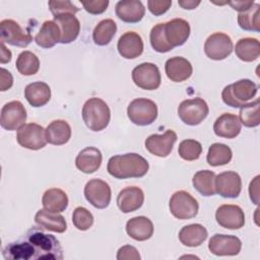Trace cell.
<instances>
[{
	"label": "cell",
	"mask_w": 260,
	"mask_h": 260,
	"mask_svg": "<svg viewBox=\"0 0 260 260\" xmlns=\"http://www.w3.org/2000/svg\"><path fill=\"white\" fill-rule=\"evenodd\" d=\"M3 256L10 260L29 259H63V249L60 242L42 230L32 228L22 239L9 243L3 249Z\"/></svg>",
	"instance_id": "obj_1"
},
{
	"label": "cell",
	"mask_w": 260,
	"mask_h": 260,
	"mask_svg": "<svg viewBox=\"0 0 260 260\" xmlns=\"http://www.w3.org/2000/svg\"><path fill=\"white\" fill-rule=\"evenodd\" d=\"M147 160L138 153H125L112 156L107 166L108 173L116 179L141 178L148 172Z\"/></svg>",
	"instance_id": "obj_2"
},
{
	"label": "cell",
	"mask_w": 260,
	"mask_h": 260,
	"mask_svg": "<svg viewBox=\"0 0 260 260\" xmlns=\"http://www.w3.org/2000/svg\"><path fill=\"white\" fill-rule=\"evenodd\" d=\"M82 119L91 131H102L109 125L111 119L110 108L102 99L90 98L83 105Z\"/></svg>",
	"instance_id": "obj_3"
},
{
	"label": "cell",
	"mask_w": 260,
	"mask_h": 260,
	"mask_svg": "<svg viewBox=\"0 0 260 260\" xmlns=\"http://www.w3.org/2000/svg\"><path fill=\"white\" fill-rule=\"evenodd\" d=\"M258 91V85L250 79H240L226 85L221 92L222 101L232 108H241L252 100Z\"/></svg>",
	"instance_id": "obj_4"
},
{
	"label": "cell",
	"mask_w": 260,
	"mask_h": 260,
	"mask_svg": "<svg viewBox=\"0 0 260 260\" xmlns=\"http://www.w3.org/2000/svg\"><path fill=\"white\" fill-rule=\"evenodd\" d=\"M128 118L138 126H146L153 123L157 117L156 104L148 99H135L127 108Z\"/></svg>",
	"instance_id": "obj_5"
},
{
	"label": "cell",
	"mask_w": 260,
	"mask_h": 260,
	"mask_svg": "<svg viewBox=\"0 0 260 260\" xmlns=\"http://www.w3.org/2000/svg\"><path fill=\"white\" fill-rule=\"evenodd\" d=\"M207 103L201 98L188 99L183 101L178 108V115L183 123L196 126L200 124L208 115Z\"/></svg>",
	"instance_id": "obj_6"
},
{
	"label": "cell",
	"mask_w": 260,
	"mask_h": 260,
	"mask_svg": "<svg viewBox=\"0 0 260 260\" xmlns=\"http://www.w3.org/2000/svg\"><path fill=\"white\" fill-rule=\"evenodd\" d=\"M171 213L179 219H190L197 215L199 205L197 200L186 191L175 192L169 203Z\"/></svg>",
	"instance_id": "obj_7"
},
{
	"label": "cell",
	"mask_w": 260,
	"mask_h": 260,
	"mask_svg": "<svg viewBox=\"0 0 260 260\" xmlns=\"http://www.w3.org/2000/svg\"><path fill=\"white\" fill-rule=\"evenodd\" d=\"M16 140L19 145L31 150L41 149L45 147L48 142L46 129L36 123L23 124L19 127L16 133Z\"/></svg>",
	"instance_id": "obj_8"
},
{
	"label": "cell",
	"mask_w": 260,
	"mask_h": 260,
	"mask_svg": "<svg viewBox=\"0 0 260 260\" xmlns=\"http://www.w3.org/2000/svg\"><path fill=\"white\" fill-rule=\"evenodd\" d=\"M0 41L11 46L24 48L28 46L32 37L28 31H25L13 19H3L0 22Z\"/></svg>",
	"instance_id": "obj_9"
},
{
	"label": "cell",
	"mask_w": 260,
	"mask_h": 260,
	"mask_svg": "<svg viewBox=\"0 0 260 260\" xmlns=\"http://www.w3.org/2000/svg\"><path fill=\"white\" fill-rule=\"evenodd\" d=\"M132 80L138 87L153 90L159 87L161 76L158 67L153 63H141L132 70Z\"/></svg>",
	"instance_id": "obj_10"
},
{
	"label": "cell",
	"mask_w": 260,
	"mask_h": 260,
	"mask_svg": "<svg viewBox=\"0 0 260 260\" xmlns=\"http://www.w3.org/2000/svg\"><path fill=\"white\" fill-rule=\"evenodd\" d=\"M84 196L92 206L104 209L111 202L112 192L107 182L101 179H91L85 184Z\"/></svg>",
	"instance_id": "obj_11"
},
{
	"label": "cell",
	"mask_w": 260,
	"mask_h": 260,
	"mask_svg": "<svg viewBox=\"0 0 260 260\" xmlns=\"http://www.w3.org/2000/svg\"><path fill=\"white\" fill-rule=\"evenodd\" d=\"M204 52L211 60H223L233 52L232 39L226 34L214 32L206 39Z\"/></svg>",
	"instance_id": "obj_12"
},
{
	"label": "cell",
	"mask_w": 260,
	"mask_h": 260,
	"mask_svg": "<svg viewBox=\"0 0 260 260\" xmlns=\"http://www.w3.org/2000/svg\"><path fill=\"white\" fill-rule=\"evenodd\" d=\"M26 121V110L19 101H11L1 109L0 124L8 131H13L21 127Z\"/></svg>",
	"instance_id": "obj_13"
},
{
	"label": "cell",
	"mask_w": 260,
	"mask_h": 260,
	"mask_svg": "<svg viewBox=\"0 0 260 260\" xmlns=\"http://www.w3.org/2000/svg\"><path fill=\"white\" fill-rule=\"evenodd\" d=\"M242 248L241 240L232 235H213L208 242L209 251L216 256H235Z\"/></svg>",
	"instance_id": "obj_14"
},
{
	"label": "cell",
	"mask_w": 260,
	"mask_h": 260,
	"mask_svg": "<svg viewBox=\"0 0 260 260\" xmlns=\"http://www.w3.org/2000/svg\"><path fill=\"white\" fill-rule=\"evenodd\" d=\"M217 223L228 230H239L245 224V214L239 205L222 204L215 212Z\"/></svg>",
	"instance_id": "obj_15"
},
{
	"label": "cell",
	"mask_w": 260,
	"mask_h": 260,
	"mask_svg": "<svg viewBox=\"0 0 260 260\" xmlns=\"http://www.w3.org/2000/svg\"><path fill=\"white\" fill-rule=\"evenodd\" d=\"M215 192L224 198H236L242 190V180L238 173L226 171L215 176Z\"/></svg>",
	"instance_id": "obj_16"
},
{
	"label": "cell",
	"mask_w": 260,
	"mask_h": 260,
	"mask_svg": "<svg viewBox=\"0 0 260 260\" xmlns=\"http://www.w3.org/2000/svg\"><path fill=\"white\" fill-rule=\"evenodd\" d=\"M177 141V134L173 130H167L164 134H151L145 140V148L153 155L168 156Z\"/></svg>",
	"instance_id": "obj_17"
},
{
	"label": "cell",
	"mask_w": 260,
	"mask_h": 260,
	"mask_svg": "<svg viewBox=\"0 0 260 260\" xmlns=\"http://www.w3.org/2000/svg\"><path fill=\"white\" fill-rule=\"evenodd\" d=\"M190 24L183 18H174L165 22L164 34L167 42L173 49L186 43L190 36Z\"/></svg>",
	"instance_id": "obj_18"
},
{
	"label": "cell",
	"mask_w": 260,
	"mask_h": 260,
	"mask_svg": "<svg viewBox=\"0 0 260 260\" xmlns=\"http://www.w3.org/2000/svg\"><path fill=\"white\" fill-rule=\"evenodd\" d=\"M144 201L143 191L136 186H130L122 189L117 197V205L124 213L133 212L139 209Z\"/></svg>",
	"instance_id": "obj_19"
},
{
	"label": "cell",
	"mask_w": 260,
	"mask_h": 260,
	"mask_svg": "<svg viewBox=\"0 0 260 260\" xmlns=\"http://www.w3.org/2000/svg\"><path fill=\"white\" fill-rule=\"evenodd\" d=\"M119 54L125 59H135L143 52V41L135 31L123 34L117 44Z\"/></svg>",
	"instance_id": "obj_20"
},
{
	"label": "cell",
	"mask_w": 260,
	"mask_h": 260,
	"mask_svg": "<svg viewBox=\"0 0 260 260\" xmlns=\"http://www.w3.org/2000/svg\"><path fill=\"white\" fill-rule=\"evenodd\" d=\"M165 71L168 78L174 82H182L190 78L193 72L191 63L184 57H172L167 60Z\"/></svg>",
	"instance_id": "obj_21"
},
{
	"label": "cell",
	"mask_w": 260,
	"mask_h": 260,
	"mask_svg": "<svg viewBox=\"0 0 260 260\" xmlns=\"http://www.w3.org/2000/svg\"><path fill=\"white\" fill-rule=\"evenodd\" d=\"M241 122L238 116L231 113L220 115L213 124L215 135L228 139L236 138L241 132Z\"/></svg>",
	"instance_id": "obj_22"
},
{
	"label": "cell",
	"mask_w": 260,
	"mask_h": 260,
	"mask_svg": "<svg viewBox=\"0 0 260 260\" xmlns=\"http://www.w3.org/2000/svg\"><path fill=\"white\" fill-rule=\"evenodd\" d=\"M103 155L99 148L88 146L83 148L75 158L76 168L84 174H91L98 171L102 165Z\"/></svg>",
	"instance_id": "obj_23"
},
{
	"label": "cell",
	"mask_w": 260,
	"mask_h": 260,
	"mask_svg": "<svg viewBox=\"0 0 260 260\" xmlns=\"http://www.w3.org/2000/svg\"><path fill=\"white\" fill-rule=\"evenodd\" d=\"M145 8L139 0H123L116 4V14L124 22H138L143 18Z\"/></svg>",
	"instance_id": "obj_24"
},
{
	"label": "cell",
	"mask_w": 260,
	"mask_h": 260,
	"mask_svg": "<svg viewBox=\"0 0 260 260\" xmlns=\"http://www.w3.org/2000/svg\"><path fill=\"white\" fill-rule=\"evenodd\" d=\"M54 21L61 30V44H69L77 39L80 31V22L74 14L65 13L54 16Z\"/></svg>",
	"instance_id": "obj_25"
},
{
	"label": "cell",
	"mask_w": 260,
	"mask_h": 260,
	"mask_svg": "<svg viewBox=\"0 0 260 260\" xmlns=\"http://www.w3.org/2000/svg\"><path fill=\"white\" fill-rule=\"evenodd\" d=\"M126 232L136 241H146L153 235V224L146 216H135L127 221Z\"/></svg>",
	"instance_id": "obj_26"
},
{
	"label": "cell",
	"mask_w": 260,
	"mask_h": 260,
	"mask_svg": "<svg viewBox=\"0 0 260 260\" xmlns=\"http://www.w3.org/2000/svg\"><path fill=\"white\" fill-rule=\"evenodd\" d=\"M36 223L44 230L64 233L67 230V223L63 215L46 209H40L35 215Z\"/></svg>",
	"instance_id": "obj_27"
},
{
	"label": "cell",
	"mask_w": 260,
	"mask_h": 260,
	"mask_svg": "<svg viewBox=\"0 0 260 260\" xmlns=\"http://www.w3.org/2000/svg\"><path fill=\"white\" fill-rule=\"evenodd\" d=\"M61 30L59 25L54 20H46L43 22L39 32L35 37V42L38 46L50 49L57 43H60Z\"/></svg>",
	"instance_id": "obj_28"
},
{
	"label": "cell",
	"mask_w": 260,
	"mask_h": 260,
	"mask_svg": "<svg viewBox=\"0 0 260 260\" xmlns=\"http://www.w3.org/2000/svg\"><path fill=\"white\" fill-rule=\"evenodd\" d=\"M24 98L35 108L45 106L51 99V88L43 81L29 83L24 88Z\"/></svg>",
	"instance_id": "obj_29"
},
{
	"label": "cell",
	"mask_w": 260,
	"mask_h": 260,
	"mask_svg": "<svg viewBox=\"0 0 260 260\" xmlns=\"http://www.w3.org/2000/svg\"><path fill=\"white\" fill-rule=\"evenodd\" d=\"M47 141L54 145H63L71 137V127L65 120H54L46 128Z\"/></svg>",
	"instance_id": "obj_30"
},
{
	"label": "cell",
	"mask_w": 260,
	"mask_h": 260,
	"mask_svg": "<svg viewBox=\"0 0 260 260\" xmlns=\"http://www.w3.org/2000/svg\"><path fill=\"white\" fill-rule=\"evenodd\" d=\"M207 230L200 223H192L185 225L179 232L180 242L187 247L200 246L207 239Z\"/></svg>",
	"instance_id": "obj_31"
},
{
	"label": "cell",
	"mask_w": 260,
	"mask_h": 260,
	"mask_svg": "<svg viewBox=\"0 0 260 260\" xmlns=\"http://www.w3.org/2000/svg\"><path fill=\"white\" fill-rule=\"evenodd\" d=\"M42 204L44 209L59 213L67 208L68 196L63 190L59 188H51L44 193Z\"/></svg>",
	"instance_id": "obj_32"
},
{
	"label": "cell",
	"mask_w": 260,
	"mask_h": 260,
	"mask_svg": "<svg viewBox=\"0 0 260 260\" xmlns=\"http://www.w3.org/2000/svg\"><path fill=\"white\" fill-rule=\"evenodd\" d=\"M237 57L244 62H252L260 55V44L255 38L240 39L235 47Z\"/></svg>",
	"instance_id": "obj_33"
},
{
	"label": "cell",
	"mask_w": 260,
	"mask_h": 260,
	"mask_svg": "<svg viewBox=\"0 0 260 260\" xmlns=\"http://www.w3.org/2000/svg\"><path fill=\"white\" fill-rule=\"evenodd\" d=\"M116 31L117 24L113 19H103L95 25L92 31V40L98 46H106L112 41Z\"/></svg>",
	"instance_id": "obj_34"
},
{
	"label": "cell",
	"mask_w": 260,
	"mask_h": 260,
	"mask_svg": "<svg viewBox=\"0 0 260 260\" xmlns=\"http://www.w3.org/2000/svg\"><path fill=\"white\" fill-rule=\"evenodd\" d=\"M215 174L209 170H202L197 172L192 179L194 188L203 196H212L215 192L214 187Z\"/></svg>",
	"instance_id": "obj_35"
},
{
	"label": "cell",
	"mask_w": 260,
	"mask_h": 260,
	"mask_svg": "<svg viewBox=\"0 0 260 260\" xmlns=\"http://www.w3.org/2000/svg\"><path fill=\"white\" fill-rule=\"evenodd\" d=\"M232 149L223 143H213L209 146L206 160L211 167L224 166L232 160Z\"/></svg>",
	"instance_id": "obj_36"
},
{
	"label": "cell",
	"mask_w": 260,
	"mask_h": 260,
	"mask_svg": "<svg viewBox=\"0 0 260 260\" xmlns=\"http://www.w3.org/2000/svg\"><path fill=\"white\" fill-rule=\"evenodd\" d=\"M238 23L244 30L259 31L260 30V5L254 4L248 10L240 12L238 15Z\"/></svg>",
	"instance_id": "obj_37"
},
{
	"label": "cell",
	"mask_w": 260,
	"mask_h": 260,
	"mask_svg": "<svg viewBox=\"0 0 260 260\" xmlns=\"http://www.w3.org/2000/svg\"><path fill=\"white\" fill-rule=\"evenodd\" d=\"M17 71L25 76L34 75L39 71L40 60L36 54L30 51L21 52L15 62Z\"/></svg>",
	"instance_id": "obj_38"
},
{
	"label": "cell",
	"mask_w": 260,
	"mask_h": 260,
	"mask_svg": "<svg viewBox=\"0 0 260 260\" xmlns=\"http://www.w3.org/2000/svg\"><path fill=\"white\" fill-rule=\"evenodd\" d=\"M240 122L246 127H257L260 124V105L259 99L243 105L239 113Z\"/></svg>",
	"instance_id": "obj_39"
},
{
	"label": "cell",
	"mask_w": 260,
	"mask_h": 260,
	"mask_svg": "<svg viewBox=\"0 0 260 260\" xmlns=\"http://www.w3.org/2000/svg\"><path fill=\"white\" fill-rule=\"evenodd\" d=\"M179 155L188 161L196 160L202 152L201 143L195 139H185L181 141L178 148Z\"/></svg>",
	"instance_id": "obj_40"
},
{
	"label": "cell",
	"mask_w": 260,
	"mask_h": 260,
	"mask_svg": "<svg viewBox=\"0 0 260 260\" xmlns=\"http://www.w3.org/2000/svg\"><path fill=\"white\" fill-rule=\"evenodd\" d=\"M164 26H165V23L155 24L151 28L150 35H149L151 47L153 48L154 51H156L158 53H167V52H170L171 50H173V47H171L169 45V43L167 42V40L165 38Z\"/></svg>",
	"instance_id": "obj_41"
},
{
	"label": "cell",
	"mask_w": 260,
	"mask_h": 260,
	"mask_svg": "<svg viewBox=\"0 0 260 260\" xmlns=\"http://www.w3.org/2000/svg\"><path fill=\"white\" fill-rule=\"evenodd\" d=\"M72 222L79 231H86L93 224V216L85 207H76L72 214Z\"/></svg>",
	"instance_id": "obj_42"
},
{
	"label": "cell",
	"mask_w": 260,
	"mask_h": 260,
	"mask_svg": "<svg viewBox=\"0 0 260 260\" xmlns=\"http://www.w3.org/2000/svg\"><path fill=\"white\" fill-rule=\"evenodd\" d=\"M48 5L54 16L65 14V13H71L75 15V13L79 11V8L69 0H65V1L51 0L48 2Z\"/></svg>",
	"instance_id": "obj_43"
},
{
	"label": "cell",
	"mask_w": 260,
	"mask_h": 260,
	"mask_svg": "<svg viewBox=\"0 0 260 260\" xmlns=\"http://www.w3.org/2000/svg\"><path fill=\"white\" fill-rule=\"evenodd\" d=\"M83 8L90 14H101L107 10L109 5L108 0H94V1H81Z\"/></svg>",
	"instance_id": "obj_44"
},
{
	"label": "cell",
	"mask_w": 260,
	"mask_h": 260,
	"mask_svg": "<svg viewBox=\"0 0 260 260\" xmlns=\"http://www.w3.org/2000/svg\"><path fill=\"white\" fill-rule=\"evenodd\" d=\"M172 5V1H165V0H148L147 7L149 11L153 15H161L166 13Z\"/></svg>",
	"instance_id": "obj_45"
},
{
	"label": "cell",
	"mask_w": 260,
	"mask_h": 260,
	"mask_svg": "<svg viewBox=\"0 0 260 260\" xmlns=\"http://www.w3.org/2000/svg\"><path fill=\"white\" fill-rule=\"evenodd\" d=\"M117 259L118 260H139L140 259V255L138 253V250L133 247V246H130V245H126V246H123L121 247L119 250H118V253H117Z\"/></svg>",
	"instance_id": "obj_46"
},
{
	"label": "cell",
	"mask_w": 260,
	"mask_h": 260,
	"mask_svg": "<svg viewBox=\"0 0 260 260\" xmlns=\"http://www.w3.org/2000/svg\"><path fill=\"white\" fill-rule=\"evenodd\" d=\"M13 84V77L11 73L5 69L1 68V91L9 89Z\"/></svg>",
	"instance_id": "obj_47"
},
{
	"label": "cell",
	"mask_w": 260,
	"mask_h": 260,
	"mask_svg": "<svg viewBox=\"0 0 260 260\" xmlns=\"http://www.w3.org/2000/svg\"><path fill=\"white\" fill-rule=\"evenodd\" d=\"M258 181H259V176H256L254 180L250 183L249 187V193H250V198L253 201V203L258 204V198H259V192H258Z\"/></svg>",
	"instance_id": "obj_48"
},
{
	"label": "cell",
	"mask_w": 260,
	"mask_h": 260,
	"mask_svg": "<svg viewBox=\"0 0 260 260\" xmlns=\"http://www.w3.org/2000/svg\"><path fill=\"white\" fill-rule=\"evenodd\" d=\"M226 3L230 4L235 10H238L240 12L246 11L254 5L253 0L252 1H230V2H226Z\"/></svg>",
	"instance_id": "obj_49"
},
{
	"label": "cell",
	"mask_w": 260,
	"mask_h": 260,
	"mask_svg": "<svg viewBox=\"0 0 260 260\" xmlns=\"http://www.w3.org/2000/svg\"><path fill=\"white\" fill-rule=\"evenodd\" d=\"M0 56H1V57H0V62H1L2 64L7 63V62H10L11 57H12V54H11L10 50H8V49L5 47L4 43H1V54H0Z\"/></svg>",
	"instance_id": "obj_50"
},
{
	"label": "cell",
	"mask_w": 260,
	"mask_h": 260,
	"mask_svg": "<svg viewBox=\"0 0 260 260\" xmlns=\"http://www.w3.org/2000/svg\"><path fill=\"white\" fill-rule=\"evenodd\" d=\"M178 3H179V5L182 6L184 9H194V8H196V7L200 4V1L184 0V1H179Z\"/></svg>",
	"instance_id": "obj_51"
}]
</instances>
